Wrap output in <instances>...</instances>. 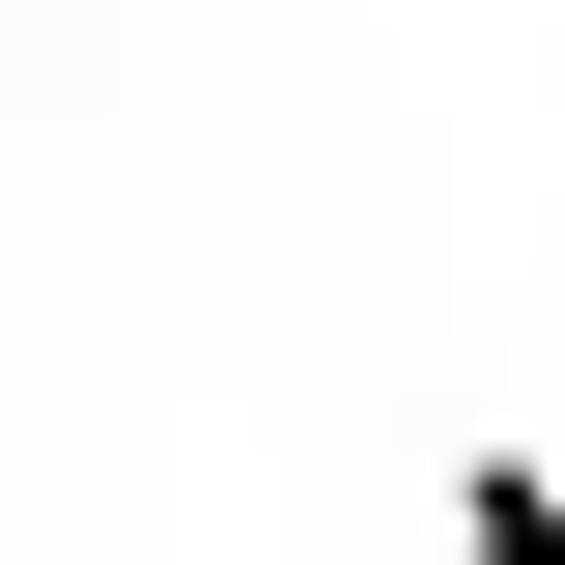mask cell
I'll return each mask as SVG.
<instances>
[{
  "instance_id": "1",
  "label": "cell",
  "mask_w": 565,
  "mask_h": 565,
  "mask_svg": "<svg viewBox=\"0 0 565 565\" xmlns=\"http://www.w3.org/2000/svg\"><path fill=\"white\" fill-rule=\"evenodd\" d=\"M452 565H565V452H452Z\"/></svg>"
}]
</instances>
